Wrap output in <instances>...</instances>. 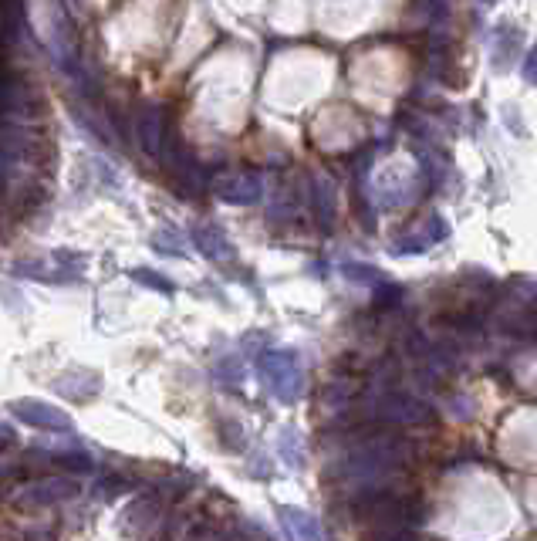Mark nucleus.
I'll list each match as a JSON object with an SVG mask.
<instances>
[{"label":"nucleus","instance_id":"f257e3e1","mask_svg":"<svg viewBox=\"0 0 537 541\" xmlns=\"http://www.w3.org/2000/svg\"><path fill=\"white\" fill-rule=\"evenodd\" d=\"M261 372H264L267 386L274 389V396L284 399V403H294V399L304 393V372L298 366V356L288 349L267 352L261 362Z\"/></svg>","mask_w":537,"mask_h":541},{"label":"nucleus","instance_id":"f03ea898","mask_svg":"<svg viewBox=\"0 0 537 541\" xmlns=\"http://www.w3.org/2000/svg\"><path fill=\"white\" fill-rule=\"evenodd\" d=\"M11 410L17 420L31 423V427H41V430H71V420L65 413L51 410L48 403L41 399H21V403H11Z\"/></svg>","mask_w":537,"mask_h":541},{"label":"nucleus","instance_id":"7ed1b4c3","mask_svg":"<svg viewBox=\"0 0 537 541\" xmlns=\"http://www.w3.org/2000/svg\"><path fill=\"white\" fill-rule=\"evenodd\" d=\"M261 193L264 186L257 173H234V176H223L217 183V197H223L227 203H257Z\"/></svg>","mask_w":537,"mask_h":541},{"label":"nucleus","instance_id":"20e7f679","mask_svg":"<svg viewBox=\"0 0 537 541\" xmlns=\"http://www.w3.org/2000/svg\"><path fill=\"white\" fill-rule=\"evenodd\" d=\"M517 44H521V28H514V24L504 21L490 31V48H494L497 68H510V61L517 58Z\"/></svg>","mask_w":537,"mask_h":541},{"label":"nucleus","instance_id":"39448f33","mask_svg":"<svg viewBox=\"0 0 537 541\" xmlns=\"http://www.w3.org/2000/svg\"><path fill=\"white\" fill-rule=\"evenodd\" d=\"M163 139H166L163 115H159V109H146L139 115V143H142V149H146L149 156H159V153H163Z\"/></svg>","mask_w":537,"mask_h":541},{"label":"nucleus","instance_id":"423d86ee","mask_svg":"<svg viewBox=\"0 0 537 541\" xmlns=\"http://www.w3.org/2000/svg\"><path fill=\"white\" fill-rule=\"evenodd\" d=\"M193 241H196V247H200L203 254L213 257V261H230V257H234V247H230V241L220 234L217 227H210V224L196 227L193 230Z\"/></svg>","mask_w":537,"mask_h":541},{"label":"nucleus","instance_id":"0eeeda50","mask_svg":"<svg viewBox=\"0 0 537 541\" xmlns=\"http://www.w3.org/2000/svg\"><path fill=\"white\" fill-rule=\"evenodd\" d=\"M284 514V528H288L291 538H321V528L315 525V518H311L308 511H298V508H281Z\"/></svg>","mask_w":537,"mask_h":541},{"label":"nucleus","instance_id":"6e6552de","mask_svg":"<svg viewBox=\"0 0 537 541\" xmlns=\"http://www.w3.org/2000/svg\"><path fill=\"white\" fill-rule=\"evenodd\" d=\"M521 75L527 78L531 85H537V44L531 48V55L524 58V65H521Z\"/></svg>","mask_w":537,"mask_h":541}]
</instances>
